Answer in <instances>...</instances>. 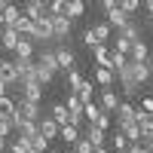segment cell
<instances>
[{
    "label": "cell",
    "mask_w": 153,
    "mask_h": 153,
    "mask_svg": "<svg viewBox=\"0 0 153 153\" xmlns=\"http://www.w3.org/2000/svg\"><path fill=\"white\" fill-rule=\"evenodd\" d=\"M49 25H52V43H68L74 22L65 16V12H52V16H49Z\"/></svg>",
    "instance_id": "cell-1"
},
{
    "label": "cell",
    "mask_w": 153,
    "mask_h": 153,
    "mask_svg": "<svg viewBox=\"0 0 153 153\" xmlns=\"http://www.w3.org/2000/svg\"><path fill=\"white\" fill-rule=\"evenodd\" d=\"M49 16H52V12H49ZM49 16L31 22V34H28V37H34V43H46V40H52V25H49Z\"/></svg>",
    "instance_id": "cell-2"
},
{
    "label": "cell",
    "mask_w": 153,
    "mask_h": 153,
    "mask_svg": "<svg viewBox=\"0 0 153 153\" xmlns=\"http://www.w3.org/2000/svg\"><path fill=\"white\" fill-rule=\"evenodd\" d=\"M120 92H117V89H113V86H104V89H101V95H98V104L101 107H104L107 113H113V110H117L120 107Z\"/></svg>",
    "instance_id": "cell-3"
},
{
    "label": "cell",
    "mask_w": 153,
    "mask_h": 153,
    "mask_svg": "<svg viewBox=\"0 0 153 153\" xmlns=\"http://www.w3.org/2000/svg\"><path fill=\"white\" fill-rule=\"evenodd\" d=\"M16 113L25 120H37L40 117V101H31V98H19L16 101Z\"/></svg>",
    "instance_id": "cell-4"
},
{
    "label": "cell",
    "mask_w": 153,
    "mask_h": 153,
    "mask_svg": "<svg viewBox=\"0 0 153 153\" xmlns=\"http://www.w3.org/2000/svg\"><path fill=\"white\" fill-rule=\"evenodd\" d=\"M22 12H25L31 22H34V19H46V16H49V3H43V0H25Z\"/></svg>",
    "instance_id": "cell-5"
},
{
    "label": "cell",
    "mask_w": 153,
    "mask_h": 153,
    "mask_svg": "<svg viewBox=\"0 0 153 153\" xmlns=\"http://www.w3.org/2000/svg\"><path fill=\"white\" fill-rule=\"evenodd\" d=\"M129 74H132V80L141 83V86L150 83V65H147V61H132L129 58Z\"/></svg>",
    "instance_id": "cell-6"
},
{
    "label": "cell",
    "mask_w": 153,
    "mask_h": 153,
    "mask_svg": "<svg viewBox=\"0 0 153 153\" xmlns=\"http://www.w3.org/2000/svg\"><path fill=\"white\" fill-rule=\"evenodd\" d=\"M55 61H58V71H68V68L76 65V58L68 49V43H55Z\"/></svg>",
    "instance_id": "cell-7"
},
{
    "label": "cell",
    "mask_w": 153,
    "mask_h": 153,
    "mask_svg": "<svg viewBox=\"0 0 153 153\" xmlns=\"http://www.w3.org/2000/svg\"><path fill=\"white\" fill-rule=\"evenodd\" d=\"M19 31L12 28V25H3V28H0V46L6 49V52H16V43H19Z\"/></svg>",
    "instance_id": "cell-8"
},
{
    "label": "cell",
    "mask_w": 153,
    "mask_h": 153,
    "mask_svg": "<svg viewBox=\"0 0 153 153\" xmlns=\"http://www.w3.org/2000/svg\"><path fill=\"white\" fill-rule=\"evenodd\" d=\"M83 138H86V141L92 144V147H104V144H107V129H98V126H92V123H89Z\"/></svg>",
    "instance_id": "cell-9"
},
{
    "label": "cell",
    "mask_w": 153,
    "mask_h": 153,
    "mask_svg": "<svg viewBox=\"0 0 153 153\" xmlns=\"http://www.w3.org/2000/svg\"><path fill=\"white\" fill-rule=\"evenodd\" d=\"M37 129H40V135L43 138H49V141H55V138H58V129H61V126L52 120V117H43V120H37Z\"/></svg>",
    "instance_id": "cell-10"
},
{
    "label": "cell",
    "mask_w": 153,
    "mask_h": 153,
    "mask_svg": "<svg viewBox=\"0 0 153 153\" xmlns=\"http://www.w3.org/2000/svg\"><path fill=\"white\" fill-rule=\"evenodd\" d=\"M19 89H22V98H31V101L43 98V86L37 80H25V83H19Z\"/></svg>",
    "instance_id": "cell-11"
},
{
    "label": "cell",
    "mask_w": 153,
    "mask_h": 153,
    "mask_svg": "<svg viewBox=\"0 0 153 153\" xmlns=\"http://www.w3.org/2000/svg\"><path fill=\"white\" fill-rule=\"evenodd\" d=\"M92 74H95V86H101V89H104V86H113V80H117V74H113L110 68H101V65H95L92 68Z\"/></svg>",
    "instance_id": "cell-12"
},
{
    "label": "cell",
    "mask_w": 153,
    "mask_h": 153,
    "mask_svg": "<svg viewBox=\"0 0 153 153\" xmlns=\"http://www.w3.org/2000/svg\"><path fill=\"white\" fill-rule=\"evenodd\" d=\"M104 16H107V25H110V28H117V31H120V28H123V25L129 22V19H132L129 12H126V9H120V6H113V9H107Z\"/></svg>",
    "instance_id": "cell-13"
},
{
    "label": "cell",
    "mask_w": 153,
    "mask_h": 153,
    "mask_svg": "<svg viewBox=\"0 0 153 153\" xmlns=\"http://www.w3.org/2000/svg\"><path fill=\"white\" fill-rule=\"evenodd\" d=\"M34 37H28V34H22L19 37V43H16V55L19 58H34Z\"/></svg>",
    "instance_id": "cell-14"
},
{
    "label": "cell",
    "mask_w": 153,
    "mask_h": 153,
    "mask_svg": "<svg viewBox=\"0 0 153 153\" xmlns=\"http://www.w3.org/2000/svg\"><path fill=\"white\" fill-rule=\"evenodd\" d=\"M65 16H68L71 22L83 19V16H86V0H68V3H65Z\"/></svg>",
    "instance_id": "cell-15"
},
{
    "label": "cell",
    "mask_w": 153,
    "mask_h": 153,
    "mask_svg": "<svg viewBox=\"0 0 153 153\" xmlns=\"http://www.w3.org/2000/svg\"><path fill=\"white\" fill-rule=\"evenodd\" d=\"M0 80L9 83V86H19V71L12 61H0Z\"/></svg>",
    "instance_id": "cell-16"
},
{
    "label": "cell",
    "mask_w": 153,
    "mask_h": 153,
    "mask_svg": "<svg viewBox=\"0 0 153 153\" xmlns=\"http://www.w3.org/2000/svg\"><path fill=\"white\" fill-rule=\"evenodd\" d=\"M135 104H132V101H120V107L117 110H113V117H117V123H126V120H135Z\"/></svg>",
    "instance_id": "cell-17"
},
{
    "label": "cell",
    "mask_w": 153,
    "mask_h": 153,
    "mask_svg": "<svg viewBox=\"0 0 153 153\" xmlns=\"http://www.w3.org/2000/svg\"><path fill=\"white\" fill-rule=\"evenodd\" d=\"M92 58H95V65L110 68V49H107L104 43H95V46H92Z\"/></svg>",
    "instance_id": "cell-18"
},
{
    "label": "cell",
    "mask_w": 153,
    "mask_h": 153,
    "mask_svg": "<svg viewBox=\"0 0 153 153\" xmlns=\"http://www.w3.org/2000/svg\"><path fill=\"white\" fill-rule=\"evenodd\" d=\"M34 61H37V65H46V68H55V71H58L55 49H40V52H34Z\"/></svg>",
    "instance_id": "cell-19"
},
{
    "label": "cell",
    "mask_w": 153,
    "mask_h": 153,
    "mask_svg": "<svg viewBox=\"0 0 153 153\" xmlns=\"http://www.w3.org/2000/svg\"><path fill=\"white\" fill-rule=\"evenodd\" d=\"M58 138H61L65 144H74L76 138H80V126H74V123H65V126L58 129Z\"/></svg>",
    "instance_id": "cell-20"
},
{
    "label": "cell",
    "mask_w": 153,
    "mask_h": 153,
    "mask_svg": "<svg viewBox=\"0 0 153 153\" xmlns=\"http://www.w3.org/2000/svg\"><path fill=\"white\" fill-rule=\"evenodd\" d=\"M117 126H120V132L129 138V141H141V129H138L135 120H126V123H117Z\"/></svg>",
    "instance_id": "cell-21"
},
{
    "label": "cell",
    "mask_w": 153,
    "mask_h": 153,
    "mask_svg": "<svg viewBox=\"0 0 153 153\" xmlns=\"http://www.w3.org/2000/svg\"><path fill=\"white\" fill-rule=\"evenodd\" d=\"M22 16V6H16V3H6L3 9H0V25H12Z\"/></svg>",
    "instance_id": "cell-22"
},
{
    "label": "cell",
    "mask_w": 153,
    "mask_h": 153,
    "mask_svg": "<svg viewBox=\"0 0 153 153\" xmlns=\"http://www.w3.org/2000/svg\"><path fill=\"white\" fill-rule=\"evenodd\" d=\"M129 58H132V61H147V58H150V49H147V43H144V40H135V43H132V52H129Z\"/></svg>",
    "instance_id": "cell-23"
},
{
    "label": "cell",
    "mask_w": 153,
    "mask_h": 153,
    "mask_svg": "<svg viewBox=\"0 0 153 153\" xmlns=\"http://www.w3.org/2000/svg\"><path fill=\"white\" fill-rule=\"evenodd\" d=\"M120 37H126V40H132V43H135V40H141V28H138V22L129 19V22L120 28Z\"/></svg>",
    "instance_id": "cell-24"
},
{
    "label": "cell",
    "mask_w": 153,
    "mask_h": 153,
    "mask_svg": "<svg viewBox=\"0 0 153 153\" xmlns=\"http://www.w3.org/2000/svg\"><path fill=\"white\" fill-rule=\"evenodd\" d=\"M120 83H123V98H126V101L138 98V95H141V89H144L141 83H135V80H120Z\"/></svg>",
    "instance_id": "cell-25"
},
{
    "label": "cell",
    "mask_w": 153,
    "mask_h": 153,
    "mask_svg": "<svg viewBox=\"0 0 153 153\" xmlns=\"http://www.w3.org/2000/svg\"><path fill=\"white\" fill-rule=\"evenodd\" d=\"M0 117H3V120H12V117H16V98L0 95Z\"/></svg>",
    "instance_id": "cell-26"
},
{
    "label": "cell",
    "mask_w": 153,
    "mask_h": 153,
    "mask_svg": "<svg viewBox=\"0 0 153 153\" xmlns=\"http://www.w3.org/2000/svg\"><path fill=\"white\" fill-rule=\"evenodd\" d=\"M74 92L80 95L83 101H92V98H95V83H92V80H80V86H76Z\"/></svg>",
    "instance_id": "cell-27"
},
{
    "label": "cell",
    "mask_w": 153,
    "mask_h": 153,
    "mask_svg": "<svg viewBox=\"0 0 153 153\" xmlns=\"http://www.w3.org/2000/svg\"><path fill=\"white\" fill-rule=\"evenodd\" d=\"M55 80V68H46V65H37V83L40 86H49Z\"/></svg>",
    "instance_id": "cell-28"
},
{
    "label": "cell",
    "mask_w": 153,
    "mask_h": 153,
    "mask_svg": "<svg viewBox=\"0 0 153 153\" xmlns=\"http://www.w3.org/2000/svg\"><path fill=\"white\" fill-rule=\"evenodd\" d=\"M49 113H52V120H55L58 126H65V123H71V110H68L65 104H52V110H49Z\"/></svg>",
    "instance_id": "cell-29"
},
{
    "label": "cell",
    "mask_w": 153,
    "mask_h": 153,
    "mask_svg": "<svg viewBox=\"0 0 153 153\" xmlns=\"http://www.w3.org/2000/svg\"><path fill=\"white\" fill-rule=\"evenodd\" d=\"M6 150H9V153H31V141H28L25 135H16V141H12Z\"/></svg>",
    "instance_id": "cell-30"
},
{
    "label": "cell",
    "mask_w": 153,
    "mask_h": 153,
    "mask_svg": "<svg viewBox=\"0 0 153 153\" xmlns=\"http://www.w3.org/2000/svg\"><path fill=\"white\" fill-rule=\"evenodd\" d=\"M92 31H95V37H98V43H107L110 40V34H113V28L107 22H98V25H92Z\"/></svg>",
    "instance_id": "cell-31"
},
{
    "label": "cell",
    "mask_w": 153,
    "mask_h": 153,
    "mask_svg": "<svg viewBox=\"0 0 153 153\" xmlns=\"http://www.w3.org/2000/svg\"><path fill=\"white\" fill-rule=\"evenodd\" d=\"M110 147H113V150H126V147H129V138H126V135L117 129V132L110 135Z\"/></svg>",
    "instance_id": "cell-32"
},
{
    "label": "cell",
    "mask_w": 153,
    "mask_h": 153,
    "mask_svg": "<svg viewBox=\"0 0 153 153\" xmlns=\"http://www.w3.org/2000/svg\"><path fill=\"white\" fill-rule=\"evenodd\" d=\"M110 117H113V113H107L104 107H101V110H98V117L92 120V126H98V129H110Z\"/></svg>",
    "instance_id": "cell-33"
},
{
    "label": "cell",
    "mask_w": 153,
    "mask_h": 153,
    "mask_svg": "<svg viewBox=\"0 0 153 153\" xmlns=\"http://www.w3.org/2000/svg\"><path fill=\"white\" fill-rule=\"evenodd\" d=\"M12 28H16L19 34H31V19L25 16V12H22V16H19L16 22H12Z\"/></svg>",
    "instance_id": "cell-34"
},
{
    "label": "cell",
    "mask_w": 153,
    "mask_h": 153,
    "mask_svg": "<svg viewBox=\"0 0 153 153\" xmlns=\"http://www.w3.org/2000/svg\"><path fill=\"white\" fill-rule=\"evenodd\" d=\"M28 141H31V147H34V150H40V153H46V150H49V138H43L40 132H37L34 138H28Z\"/></svg>",
    "instance_id": "cell-35"
},
{
    "label": "cell",
    "mask_w": 153,
    "mask_h": 153,
    "mask_svg": "<svg viewBox=\"0 0 153 153\" xmlns=\"http://www.w3.org/2000/svg\"><path fill=\"white\" fill-rule=\"evenodd\" d=\"M71 147H74V153H95V147H92V144H89V141H86V138H83V135H80V138H76V141H74Z\"/></svg>",
    "instance_id": "cell-36"
},
{
    "label": "cell",
    "mask_w": 153,
    "mask_h": 153,
    "mask_svg": "<svg viewBox=\"0 0 153 153\" xmlns=\"http://www.w3.org/2000/svg\"><path fill=\"white\" fill-rule=\"evenodd\" d=\"M113 49H117V52H123V55H129V52H132V40H126V37H120V34H117V40H113Z\"/></svg>",
    "instance_id": "cell-37"
},
{
    "label": "cell",
    "mask_w": 153,
    "mask_h": 153,
    "mask_svg": "<svg viewBox=\"0 0 153 153\" xmlns=\"http://www.w3.org/2000/svg\"><path fill=\"white\" fill-rule=\"evenodd\" d=\"M65 74H68V86H71V89H76V86H80V80H83V74L76 71V65H74V68H68Z\"/></svg>",
    "instance_id": "cell-38"
},
{
    "label": "cell",
    "mask_w": 153,
    "mask_h": 153,
    "mask_svg": "<svg viewBox=\"0 0 153 153\" xmlns=\"http://www.w3.org/2000/svg\"><path fill=\"white\" fill-rule=\"evenodd\" d=\"M117 6H120V9H126V12H129V16H135V12L141 9V0H120Z\"/></svg>",
    "instance_id": "cell-39"
},
{
    "label": "cell",
    "mask_w": 153,
    "mask_h": 153,
    "mask_svg": "<svg viewBox=\"0 0 153 153\" xmlns=\"http://www.w3.org/2000/svg\"><path fill=\"white\" fill-rule=\"evenodd\" d=\"M138 98H141V104H138V107H141V110H147V113H153V95H147V92H141V95H138Z\"/></svg>",
    "instance_id": "cell-40"
},
{
    "label": "cell",
    "mask_w": 153,
    "mask_h": 153,
    "mask_svg": "<svg viewBox=\"0 0 153 153\" xmlns=\"http://www.w3.org/2000/svg\"><path fill=\"white\" fill-rule=\"evenodd\" d=\"M12 132H16V129H12V120H3V117H0V138H9Z\"/></svg>",
    "instance_id": "cell-41"
},
{
    "label": "cell",
    "mask_w": 153,
    "mask_h": 153,
    "mask_svg": "<svg viewBox=\"0 0 153 153\" xmlns=\"http://www.w3.org/2000/svg\"><path fill=\"white\" fill-rule=\"evenodd\" d=\"M83 43H86L89 49H92V46L98 43V37H95V31H92V28H86V31H83Z\"/></svg>",
    "instance_id": "cell-42"
},
{
    "label": "cell",
    "mask_w": 153,
    "mask_h": 153,
    "mask_svg": "<svg viewBox=\"0 0 153 153\" xmlns=\"http://www.w3.org/2000/svg\"><path fill=\"white\" fill-rule=\"evenodd\" d=\"M65 3L68 0H49V12H65Z\"/></svg>",
    "instance_id": "cell-43"
},
{
    "label": "cell",
    "mask_w": 153,
    "mask_h": 153,
    "mask_svg": "<svg viewBox=\"0 0 153 153\" xmlns=\"http://www.w3.org/2000/svg\"><path fill=\"white\" fill-rule=\"evenodd\" d=\"M120 0H98V6H101V12H107V9H113Z\"/></svg>",
    "instance_id": "cell-44"
},
{
    "label": "cell",
    "mask_w": 153,
    "mask_h": 153,
    "mask_svg": "<svg viewBox=\"0 0 153 153\" xmlns=\"http://www.w3.org/2000/svg\"><path fill=\"white\" fill-rule=\"evenodd\" d=\"M141 9H147L150 16H153V0H141Z\"/></svg>",
    "instance_id": "cell-45"
},
{
    "label": "cell",
    "mask_w": 153,
    "mask_h": 153,
    "mask_svg": "<svg viewBox=\"0 0 153 153\" xmlns=\"http://www.w3.org/2000/svg\"><path fill=\"white\" fill-rule=\"evenodd\" d=\"M0 95H9V83H3V80H0Z\"/></svg>",
    "instance_id": "cell-46"
},
{
    "label": "cell",
    "mask_w": 153,
    "mask_h": 153,
    "mask_svg": "<svg viewBox=\"0 0 153 153\" xmlns=\"http://www.w3.org/2000/svg\"><path fill=\"white\" fill-rule=\"evenodd\" d=\"M147 65H150V80H153V55L147 58Z\"/></svg>",
    "instance_id": "cell-47"
},
{
    "label": "cell",
    "mask_w": 153,
    "mask_h": 153,
    "mask_svg": "<svg viewBox=\"0 0 153 153\" xmlns=\"http://www.w3.org/2000/svg\"><path fill=\"white\" fill-rule=\"evenodd\" d=\"M6 150V138H0V153H3Z\"/></svg>",
    "instance_id": "cell-48"
},
{
    "label": "cell",
    "mask_w": 153,
    "mask_h": 153,
    "mask_svg": "<svg viewBox=\"0 0 153 153\" xmlns=\"http://www.w3.org/2000/svg\"><path fill=\"white\" fill-rule=\"evenodd\" d=\"M95 153H110V150L107 147H95Z\"/></svg>",
    "instance_id": "cell-49"
},
{
    "label": "cell",
    "mask_w": 153,
    "mask_h": 153,
    "mask_svg": "<svg viewBox=\"0 0 153 153\" xmlns=\"http://www.w3.org/2000/svg\"><path fill=\"white\" fill-rule=\"evenodd\" d=\"M6 3H9V0H0V9H3V6H6Z\"/></svg>",
    "instance_id": "cell-50"
},
{
    "label": "cell",
    "mask_w": 153,
    "mask_h": 153,
    "mask_svg": "<svg viewBox=\"0 0 153 153\" xmlns=\"http://www.w3.org/2000/svg\"><path fill=\"white\" fill-rule=\"evenodd\" d=\"M110 153H129V150H110Z\"/></svg>",
    "instance_id": "cell-51"
},
{
    "label": "cell",
    "mask_w": 153,
    "mask_h": 153,
    "mask_svg": "<svg viewBox=\"0 0 153 153\" xmlns=\"http://www.w3.org/2000/svg\"><path fill=\"white\" fill-rule=\"evenodd\" d=\"M31 153H40V150H34V147H31Z\"/></svg>",
    "instance_id": "cell-52"
},
{
    "label": "cell",
    "mask_w": 153,
    "mask_h": 153,
    "mask_svg": "<svg viewBox=\"0 0 153 153\" xmlns=\"http://www.w3.org/2000/svg\"><path fill=\"white\" fill-rule=\"evenodd\" d=\"M150 25H153V16H150Z\"/></svg>",
    "instance_id": "cell-53"
},
{
    "label": "cell",
    "mask_w": 153,
    "mask_h": 153,
    "mask_svg": "<svg viewBox=\"0 0 153 153\" xmlns=\"http://www.w3.org/2000/svg\"><path fill=\"white\" fill-rule=\"evenodd\" d=\"M43 3H49V0H43Z\"/></svg>",
    "instance_id": "cell-54"
},
{
    "label": "cell",
    "mask_w": 153,
    "mask_h": 153,
    "mask_svg": "<svg viewBox=\"0 0 153 153\" xmlns=\"http://www.w3.org/2000/svg\"><path fill=\"white\" fill-rule=\"evenodd\" d=\"M150 120H153V113H150Z\"/></svg>",
    "instance_id": "cell-55"
},
{
    "label": "cell",
    "mask_w": 153,
    "mask_h": 153,
    "mask_svg": "<svg viewBox=\"0 0 153 153\" xmlns=\"http://www.w3.org/2000/svg\"><path fill=\"white\" fill-rule=\"evenodd\" d=\"M52 153H58V150H52Z\"/></svg>",
    "instance_id": "cell-56"
},
{
    "label": "cell",
    "mask_w": 153,
    "mask_h": 153,
    "mask_svg": "<svg viewBox=\"0 0 153 153\" xmlns=\"http://www.w3.org/2000/svg\"><path fill=\"white\" fill-rule=\"evenodd\" d=\"M0 28H3V25H0Z\"/></svg>",
    "instance_id": "cell-57"
},
{
    "label": "cell",
    "mask_w": 153,
    "mask_h": 153,
    "mask_svg": "<svg viewBox=\"0 0 153 153\" xmlns=\"http://www.w3.org/2000/svg\"><path fill=\"white\" fill-rule=\"evenodd\" d=\"M0 61H3V58H0Z\"/></svg>",
    "instance_id": "cell-58"
},
{
    "label": "cell",
    "mask_w": 153,
    "mask_h": 153,
    "mask_svg": "<svg viewBox=\"0 0 153 153\" xmlns=\"http://www.w3.org/2000/svg\"><path fill=\"white\" fill-rule=\"evenodd\" d=\"M150 83H153V80H150Z\"/></svg>",
    "instance_id": "cell-59"
}]
</instances>
